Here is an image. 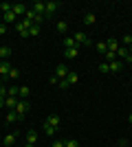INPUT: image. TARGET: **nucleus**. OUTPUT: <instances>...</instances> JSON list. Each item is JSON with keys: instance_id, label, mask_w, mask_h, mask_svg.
Masks as SVG:
<instances>
[{"instance_id": "f257e3e1", "label": "nucleus", "mask_w": 132, "mask_h": 147, "mask_svg": "<svg viewBox=\"0 0 132 147\" xmlns=\"http://www.w3.org/2000/svg\"><path fill=\"white\" fill-rule=\"evenodd\" d=\"M16 112H18V117L22 119L26 114V112H29V101H26V99H20L18 101V105H16Z\"/></svg>"}, {"instance_id": "f03ea898", "label": "nucleus", "mask_w": 132, "mask_h": 147, "mask_svg": "<svg viewBox=\"0 0 132 147\" xmlns=\"http://www.w3.org/2000/svg\"><path fill=\"white\" fill-rule=\"evenodd\" d=\"M68 68H66V64H57L55 66V77L57 79H66V77H68Z\"/></svg>"}, {"instance_id": "7ed1b4c3", "label": "nucleus", "mask_w": 132, "mask_h": 147, "mask_svg": "<svg viewBox=\"0 0 132 147\" xmlns=\"http://www.w3.org/2000/svg\"><path fill=\"white\" fill-rule=\"evenodd\" d=\"M57 7H60L57 2H44V18L49 20L51 16H53V13L57 11Z\"/></svg>"}, {"instance_id": "20e7f679", "label": "nucleus", "mask_w": 132, "mask_h": 147, "mask_svg": "<svg viewBox=\"0 0 132 147\" xmlns=\"http://www.w3.org/2000/svg\"><path fill=\"white\" fill-rule=\"evenodd\" d=\"M73 40H75V42L79 44V46H90V44H93V42H90V40H88V37L82 33V31H77L75 35H73Z\"/></svg>"}, {"instance_id": "39448f33", "label": "nucleus", "mask_w": 132, "mask_h": 147, "mask_svg": "<svg viewBox=\"0 0 132 147\" xmlns=\"http://www.w3.org/2000/svg\"><path fill=\"white\" fill-rule=\"evenodd\" d=\"M117 57L123 59V61H128V64L132 61V55H130V51H128L126 46H119V49H117Z\"/></svg>"}, {"instance_id": "423d86ee", "label": "nucleus", "mask_w": 132, "mask_h": 147, "mask_svg": "<svg viewBox=\"0 0 132 147\" xmlns=\"http://www.w3.org/2000/svg\"><path fill=\"white\" fill-rule=\"evenodd\" d=\"M11 64H9V61L7 59H2L0 61V77H9V73H11Z\"/></svg>"}, {"instance_id": "0eeeda50", "label": "nucleus", "mask_w": 132, "mask_h": 147, "mask_svg": "<svg viewBox=\"0 0 132 147\" xmlns=\"http://www.w3.org/2000/svg\"><path fill=\"white\" fill-rule=\"evenodd\" d=\"M18 101H20L18 97H7V99H5V108H9V110H16Z\"/></svg>"}, {"instance_id": "6e6552de", "label": "nucleus", "mask_w": 132, "mask_h": 147, "mask_svg": "<svg viewBox=\"0 0 132 147\" xmlns=\"http://www.w3.org/2000/svg\"><path fill=\"white\" fill-rule=\"evenodd\" d=\"M44 123H46V125H51V127H60V117H57V114H51V117L49 119H46V121H44Z\"/></svg>"}, {"instance_id": "1a4fd4ad", "label": "nucleus", "mask_w": 132, "mask_h": 147, "mask_svg": "<svg viewBox=\"0 0 132 147\" xmlns=\"http://www.w3.org/2000/svg\"><path fill=\"white\" fill-rule=\"evenodd\" d=\"M106 44H108V51H112V53H117V49L121 46V44H119V40H114V37L106 40Z\"/></svg>"}, {"instance_id": "9d476101", "label": "nucleus", "mask_w": 132, "mask_h": 147, "mask_svg": "<svg viewBox=\"0 0 132 147\" xmlns=\"http://www.w3.org/2000/svg\"><path fill=\"white\" fill-rule=\"evenodd\" d=\"M121 68H123V61H121V59H114V61H110V73H119Z\"/></svg>"}, {"instance_id": "9b49d317", "label": "nucleus", "mask_w": 132, "mask_h": 147, "mask_svg": "<svg viewBox=\"0 0 132 147\" xmlns=\"http://www.w3.org/2000/svg\"><path fill=\"white\" fill-rule=\"evenodd\" d=\"M26 11H29L26 5H13V13L16 16H26Z\"/></svg>"}, {"instance_id": "f8f14e48", "label": "nucleus", "mask_w": 132, "mask_h": 147, "mask_svg": "<svg viewBox=\"0 0 132 147\" xmlns=\"http://www.w3.org/2000/svg\"><path fill=\"white\" fill-rule=\"evenodd\" d=\"M77 53H79V49H64V57L66 59H75Z\"/></svg>"}, {"instance_id": "ddd939ff", "label": "nucleus", "mask_w": 132, "mask_h": 147, "mask_svg": "<svg viewBox=\"0 0 132 147\" xmlns=\"http://www.w3.org/2000/svg\"><path fill=\"white\" fill-rule=\"evenodd\" d=\"M35 143H38V134H35V132H26V145H35Z\"/></svg>"}, {"instance_id": "4468645a", "label": "nucleus", "mask_w": 132, "mask_h": 147, "mask_svg": "<svg viewBox=\"0 0 132 147\" xmlns=\"http://www.w3.org/2000/svg\"><path fill=\"white\" fill-rule=\"evenodd\" d=\"M2 20H5L7 24H11V22L16 24V22H18V16H16L13 11H9V13H5V18H2Z\"/></svg>"}, {"instance_id": "2eb2a0df", "label": "nucleus", "mask_w": 132, "mask_h": 147, "mask_svg": "<svg viewBox=\"0 0 132 147\" xmlns=\"http://www.w3.org/2000/svg\"><path fill=\"white\" fill-rule=\"evenodd\" d=\"M64 49H79V44H77L73 37H66V40H64Z\"/></svg>"}, {"instance_id": "dca6fc26", "label": "nucleus", "mask_w": 132, "mask_h": 147, "mask_svg": "<svg viewBox=\"0 0 132 147\" xmlns=\"http://www.w3.org/2000/svg\"><path fill=\"white\" fill-rule=\"evenodd\" d=\"M11 57V49L9 46H0V59H9Z\"/></svg>"}, {"instance_id": "f3484780", "label": "nucleus", "mask_w": 132, "mask_h": 147, "mask_svg": "<svg viewBox=\"0 0 132 147\" xmlns=\"http://www.w3.org/2000/svg\"><path fill=\"white\" fill-rule=\"evenodd\" d=\"M95 20H97V16H95L93 11H88L86 16H84V24H95Z\"/></svg>"}, {"instance_id": "a211bd4d", "label": "nucleus", "mask_w": 132, "mask_h": 147, "mask_svg": "<svg viewBox=\"0 0 132 147\" xmlns=\"http://www.w3.org/2000/svg\"><path fill=\"white\" fill-rule=\"evenodd\" d=\"M95 49L99 51L101 55H106V53H108V44L106 42H97V44H95Z\"/></svg>"}, {"instance_id": "6ab92c4d", "label": "nucleus", "mask_w": 132, "mask_h": 147, "mask_svg": "<svg viewBox=\"0 0 132 147\" xmlns=\"http://www.w3.org/2000/svg\"><path fill=\"white\" fill-rule=\"evenodd\" d=\"M66 81H68L70 86H73V84H77V81H79V75H77V73H73V70H70V73H68V77H66Z\"/></svg>"}, {"instance_id": "aec40b11", "label": "nucleus", "mask_w": 132, "mask_h": 147, "mask_svg": "<svg viewBox=\"0 0 132 147\" xmlns=\"http://www.w3.org/2000/svg\"><path fill=\"white\" fill-rule=\"evenodd\" d=\"M31 9H33L35 13H42V16H44V2H33Z\"/></svg>"}, {"instance_id": "412c9836", "label": "nucleus", "mask_w": 132, "mask_h": 147, "mask_svg": "<svg viewBox=\"0 0 132 147\" xmlns=\"http://www.w3.org/2000/svg\"><path fill=\"white\" fill-rule=\"evenodd\" d=\"M40 35V24H31L29 29V37H38Z\"/></svg>"}, {"instance_id": "4be33fe9", "label": "nucleus", "mask_w": 132, "mask_h": 147, "mask_svg": "<svg viewBox=\"0 0 132 147\" xmlns=\"http://www.w3.org/2000/svg\"><path fill=\"white\" fill-rule=\"evenodd\" d=\"M29 94H31V90H29V88H26V86H20V94H18V99H26Z\"/></svg>"}, {"instance_id": "5701e85b", "label": "nucleus", "mask_w": 132, "mask_h": 147, "mask_svg": "<svg viewBox=\"0 0 132 147\" xmlns=\"http://www.w3.org/2000/svg\"><path fill=\"white\" fill-rule=\"evenodd\" d=\"M16 143V134H7L5 136V147H11Z\"/></svg>"}, {"instance_id": "b1692460", "label": "nucleus", "mask_w": 132, "mask_h": 147, "mask_svg": "<svg viewBox=\"0 0 132 147\" xmlns=\"http://www.w3.org/2000/svg\"><path fill=\"white\" fill-rule=\"evenodd\" d=\"M7 121H9V123H13V121H20L18 112H16V110H11V112H9V114H7Z\"/></svg>"}, {"instance_id": "393cba45", "label": "nucleus", "mask_w": 132, "mask_h": 147, "mask_svg": "<svg viewBox=\"0 0 132 147\" xmlns=\"http://www.w3.org/2000/svg\"><path fill=\"white\" fill-rule=\"evenodd\" d=\"M0 11H2V13L13 11V5H9V2H2V5H0Z\"/></svg>"}, {"instance_id": "a878e982", "label": "nucleus", "mask_w": 132, "mask_h": 147, "mask_svg": "<svg viewBox=\"0 0 132 147\" xmlns=\"http://www.w3.org/2000/svg\"><path fill=\"white\" fill-rule=\"evenodd\" d=\"M99 70H101L104 75L110 73V64H108V61H101V64H99Z\"/></svg>"}, {"instance_id": "bb28decb", "label": "nucleus", "mask_w": 132, "mask_h": 147, "mask_svg": "<svg viewBox=\"0 0 132 147\" xmlns=\"http://www.w3.org/2000/svg\"><path fill=\"white\" fill-rule=\"evenodd\" d=\"M66 26H68L66 22H57V24H55V29H57V33H66Z\"/></svg>"}, {"instance_id": "cd10ccee", "label": "nucleus", "mask_w": 132, "mask_h": 147, "mask_svg": "<svg viewBox=\"0 0 132 147\" xmlns=\"http://www.w3.org/2000/svg\"><path fill=\"white\" fill-rule=\"evenodd\" d=\"M44 132H46V136H53V134L57 132V129H55V127H51V125H46V123H44Z\"/></svg>"}, {"instance_id": "c85d7f7f", "label": "nucleus", "mask_w": 132, "mask_h": 147, "mask_svg": "<svg viewBox=\"0 0 132 147\" xmlns=\"http://www.w3.org/2000/svg\"><path fill=\"white\" fill-rule=\"evenodd\" d=\"M121 44H123V46H126V49H128V46H130V44H132V35H123V40H121Z\"/></svg>"}, {"instance_id": "c756f323", "label": "nucleus", "mask_w": 132, "mask_h": 147, "mask_svg": "<svg viewBox=\"0 0 132 147\" xmlns=\"http://www.w3.org/2000/svg\"><path fill=\"white\" fill-rule=\"evenodd\" d=\"M64 147H79V143H77L75 138H68V141L64 143Z\"/></svg>"}, {"instance_id": "7c9ffc66", "label": "nucleus", "mask_w": 132, "mask_h": 147, "mask_svg": "<svg viewBox=\"0 0 132 147\" xmlns=\"http://www.w3.org/2000/svg\"><path fill=\"white\" fill-rule=\"evenodd\" d=\"M20 77V70L18 68H11V73H9V79H18Z\"/></svg>"}, {"instance_id": "2f4dec72", "label": "nucleus", "mask_w": 132, "mask_h": 147, "mask_svg": "<svg viewBox=\"0 0 132 147\" xmlns=\"http://www.w3.org/2000/svg\"><path fill=\"white\" fill-rule=\"evenodd\" d=\"M57 86L62 88V90H66V88H70V84H68L66 79H60V81H57Z\"/></svg>"}, {"instance_id": "473e14b6", "label": "nucleus", "mask_w": 132, "mask_h": 147, "mask_svg": "<svg viewBox=\"0 0 132 147\" xmlns=\"http://www.w3.org/2000/svg\"><path fill=\"white\" fill-rule=\"evenodd\" d=\"M51 147H64V141H53V145Z\"/></svg>"}, {"instance_id": "72a5a7b5", "label": "nucleus", "mask_w": 132, "mask_h": 147, "mask_svg": "<svg viewBox=\"0 0 132 147\" xmlns=\"http://www.w3.org/2000/svg\"><path fill=\"white\" fill-rule=\"evenodd\" d=\"M49 81H51V84H53V86H57V81H60V79H57L55 75H53V77H49Z\"/></svg>"}, {"instance_id": "f704fd0d", "label": "nucleus", "mask_w": 132, "mask_h": 147, "mask_svg": "<svg viewBox=\"0 0 132 147\" xmlns=\"http://www.w3.org/2000/svg\"><path fill=\"white\" fill-rule=\"evenodd\" d=\"M5 33H7V26H5V24H0V37L5 35Z\"/></svg>"}, {"instance_id": "c9c22d12", "label": "nucleus", "mask_w": 132, "mask_h": 147, "mask_svg": "<svg viewBox=\"0 0 132 147\" xmlns=\"http://www.w3.org/2000/svg\"><path fill=\"white\" fill-rule=\"evenodd\" d=\"M0 108H5V97H0Z\"/></svg>"}, {"instance_id": "e433bc0d", "label": "nucleus", "mask_w": 132, "mask_h": 147, "mask_svg": "<svg viewBox=\"0 0 132 147\" xmlns=\"http://www.w3.org/2000/svg\"><path fill=\"white\" fill-rule=\"evenodd\" d=\"M126 145H128V143H126V141H121V143H119V147H126Z\"/></svg>"}, {"instance_id": "4c0bfd02", "label": "nucleus", "mask_w": 132, "mask_h": 147, "mask_svg": "<svg viewBox=\"0 0 132 147\" xmlns=\"http://www.w3.org/2000/svg\"><path fill=\"white\" fill-rule=\"evenodd\" d=\"M128 51H130V55H132V44H130V46H128Z\"/></svg>"}, {"instance_id": "58836bf2", "label": "nucleus", "mask_w": 132, "mask_h": 147, "mask_svg": "<svg viewBox=\"0 0 132 147\" xmlns=\"http://www.w3.org/2000/svg\"><path fill=\"white\" fill-rule=\"evenodd\" d=\"M128 121H130V123H132V114H130V117H128Z\"/></svg>"}, {"instance_id": "ea45409f", "label": "nucleus", "mask_w": 132, "mask_h": 147, "mask_svg": "<svg viewBox=\"0 0 132 147\" xmlns=\"http://www.w3.org/2000/svg\"><path fill=\"white\" fill-rule=\"evenodd\" d=\"M0 86H2V77H0Z\"/></svg>"}, {"instance_id": "a19ab883", "label": "nucleus", "mask_w": 132, "mask_h": 147, "mask_svg": "<svg viewBox=\"0 0 132 147\" xmlns=\"http://www.w3.org/2000/svg\"><path fill=\"white\" fill-rule=\"evenodd\" d=\"M0 40H2V37H0Z\"/></svg>"}, {"instance_id": "79ce46f5", "label": "nucleus", "mask_w": 132, "mask_h": 147, "mask_svg": "<svg viewBox=\"0 0 132 147\" xmlns=\"http://www.w3.org/2000/svg\"><path fill=\"white\" fill-rule=\"evenodd\" d=\"M0 61H2V59H0Z\"/></svg>"}]
</instances>
